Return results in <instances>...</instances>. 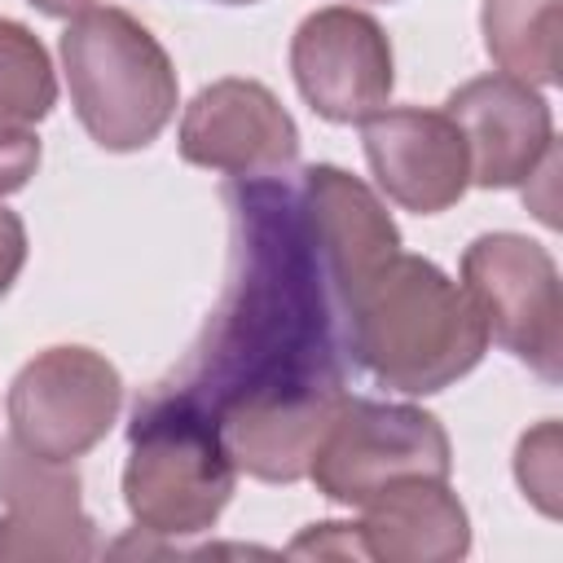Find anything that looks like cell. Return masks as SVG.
Masks as SVG:
<instances>
[{
    "label": "cell",
    "mask_w": 563,
    "mask_h": 563,
    "mask_svg": "<svg viewBox=\"0 0 563 563\" xmlns=\"http://www.w3.org/2000/svg\"><path fill=\"white\" fill-rule=\"evenodd\" d=\"M229 277L207 330L158 391L211 422L260 405L343 400V312L312 246L299 185L229 180Z\"/></svg>",
    "instance_id": "6da1fadb"
},
{
    "label": "cell",
    "mask_w": 563,
    "mask_h": 563,
    "mask_svg": "<svg viewBox=\"0 0 563 563\" xmlns=\"http://www.w3.org/2000/svg\"><path fill=\"white\" fill-rule=\"evenodd\" d=\"M343 352L378 387L435 396L488 352V325L435 260L396 251L343 299Z\"/></svg>",
    "instance_id": "7a4b0ae2"
},
{
    "label": "cell",
    "mask_w": 563,
    "mask_h": 563,
    "mask_svg": "<svg viewBox=\"0 0 563 563\" xmlns=\"http://www.w3.org/2000/svg\"><path fill=\"white\" fill-rule=\"evenodd\" d=\"M62 70L84 132L110 154L158 141L180 101L167 48L145 22L114 4H92L70 18L62 31Z\"/></svg>",
    "instance_id": "3957f363"
},
{
    "label": "cell",
    "mask_w": 563,
    "mask_h": 563,
    "mask_svg": "<svg viewBox=\"0 0 563 563\" xmlns=\"http://www.w3.org/2000/svg\"><path fill=\"white\" fill-rule=\"evenodd\" d=\"M238 471L220 444V431L194 405L150 387L128 427L123 506L150 537L211 532L233 497Z\"/></svg>",
    "instance_id": "277c9868"
},
{
    "label": "cell",
    "mask_w": 563,
    "mask_h": 563,
    "mask_svg": "<svg viewBox=\"0 0 563 563\" xmlns=\"http://www.w3.org/2000/svg\"><path fill=\"white\" fill-rule=\"evenodd\" d=\"M453 444L435 413L418 405L347 396L312 453L308 479L339 506H365L400 479H449Z\"/></svg>",
    "instance_id": "5b68a950"
},
{
    "label": "cell",
    "mask_w": 563,
    "mask_h": 563,
    "mask_svg": "<svg viewBox=\"0 0 563 563\" xmlns=\"http://www.w3.org/2000/svg\"><path fill=\"white\" fill-rule=\"evenodd\" d=\"M462 286L475 299L488 339L545 383L563 378V290L554 255L510 229L479 233L462 251Z\"/></svg>",
    "instance_id": "8992f818"
},
{
    "label": "cell",
    "mask_w": 563,
    "mask_h": 563,
    "mask_svg": "<svg viewBox=\"0 0 563 563\" xmlns=\"http://www.w3.org/2000/svg\"><path fill=\"white\" fill-rule=\"evenodd\" d=\"M4 409L9 435L26 453L75 462L110 435L123 409V378L101 352L84 343H57L18 369Z\"/></svg>",
    "instance_id": "52a82bcc"
},
{
    "label": "cell",
    "mask_w": 563,
    "mask_h": 563,
    "mask_svg": "<svg viewBox=\"0 0 563 563\" xmlns=\"http://www.w3.org/2000/svg\"><path fill=\"white\" fill-rule=\"evenodd\" d=\"M290 75L325 123H365L396 88L391 40L365 9L325 4L290 35Z\"/></svg>",
    "instance_id": "ba28073f"
},
{
    "label": "cell",
    "mask_w": 563,
    "mask_h": 563,
    "mask_svg": "<svg viewBox=\"0 0 563 563\" xmlns=\"http://www.w3.org/2000/svg\"><path fill=\"white\" fill-rule=\"evenodd\" d=\"M180 158L233 180L277 176L299 158L290 110L260 79H216L180 114Z\"/></svg>",
    "instance_id": "9c48e42d"
},
{
    "label": "cell",
    "mask_w": 563,
    "mask_h": 563,
    "mask_svg": "<svg viewBox=\"0 0 563 563\" xmlns=\"http://www.w3.org/2000/svg\"><path fill=\"white\" fill-rule=\"evenodd\" d=\"M444 114L457 123L471 154V185L515 189L537 176L554 150V114L541 88L510 75H475L449 92Z\"/></svg>",
    "instance_id": "30bf717a"
},
{
    "label": "cell",
    "mask_w": 563,
    "mask_h": 563,
    "mask_svg": "<svg viewBox=\"0 0 563 563\" xmlns=\"http://www.w3.org/2000/svg\"><path fill=\"white\" fill-rule=\"evenodd\" d=\"M361 141L378 189L413 216H440L471 189V154L444 110L383 106L361 123Z\"/></svg>",
    "instance_id": "8fae6325"
},
{
    "label": "cell",
    "mask_w": 563,
    "mask_h": 563,
    "mask_svg": "<svg viewBox=\"0 0 563 563\" xmlns=\"http://www.w3.org/2000/svg\"><path fill=\"white\" fill-rule=\"evenodd\" d=\"M75 462L26 453L13 435L0 440V559L66 563L97 554V528L84 510Z\"/></svg>",
    "instance_id": "7c38bea8"
},
{
    "label": "cell",
    "mask_w": 563,
    "mask_h": 563,
    "mask_svg": "<svg viewBox=\"0 0 563 563\" xmlns=\"http://www.w3.org/2000/svg\"><path fill=\"white\" fill-rule=\"evenodd\" d=\"M299 202H303V220L312 233V246L321 255V268L334 286L339 312L343 299L383 264L400 251V229L387 216V207L378 202V194L334 167V163H312L299 176Z\"/></svg>",
    "instance_id": "4fadbf2b"
},
{
    "label": "cell",
    "mask_w": 563,
    "mask_h": 563,
    "mask_svg": "<svg viewBox=\"0 0 563 563\" xmlns=\"http://www.w3.org/2000/svg\"><path fill=\"white\" fill-rule=\"evenodd\" d=\"M356 523L365 559L383 563H453L471 550V515L449 479H400L374 493Z\"/></svg>",
    "instance_id": "5bb4252c"
},
{
    "label": "cell",
    "mask_w": 563,
    "mask_h": 563,
    "mask_svg": "<svg viewBox=\"0 0 563 563\" xmlns=\"http://www.w3.org/2000/svg\"><path fill=\"white\" fill-rule=\"evenodd\" d=\"M484 48L501 75L532 88L559 84L563 48V0H484L479 9Z\"/></svg>",
    "instance_id": "9a60e30c"
},
{
    "label": "cell",
    "mask_w": 563,
    "mask_h": 563,
    "mask_svg": "<svg viewBox=\"0 0 563 563\" xmlns=\"http://www.w3.org/2000/svg\"><path fill=\"white\" fill-rule=\"evenodd\" d=\"M57 106V75L40 35L13 18H0V119L40 123Z\"/></svg>",
    "instance_id": "2e32d148"
},
{
    "label": "cell",
    "mask_w": 563,
    "mask_h": 563,
    "mask_svg": "<svg viewBox=\"0 0 563 563\" xmlns=\"http://www.w3.org/2000/svg\"><path fill=\"white\" fill-rule=\"evenodd\" d=\"M515 479H519L523 497L545 519H559V484H563V471H559V422L554 418H545L541 427H532V431L519 435Z\"/></svg>",
    "instance_id": "e0dca14e"
},
{
    "label": "cell",
    "mask_w": 563,
    "mask_h": 563,
    "mask_svg": "<svg viewBox=\"0 0 563 563\" xmlns=\"http://www.w3.org/2000/svg\"><path fill=\"white\" fill-rule=\"evenodd\" d=\"M35 167H40V136L31 132V123L0 119V198L26 189Z\"/></svg>",
    "instance_id": "ac0fdd59"
},
{
    "label": "cell",
    "mask_w": 563,
    "mask_h": 563,
    "mask_svg": "<svg viewBox=\"0 0 563 563\" xmlns=\"http://www.w3.org/2000/svg\"><path fill=\"white\" fill-rule=\"evenodd\" d=\"M286 554H317V559H365L356 523H312L303 528Z\"/></svg>",
    "instance_id": "d6986e66"
},
{
    "label": "cell",
    "mask_w": 563,
    "mask_h": 563,
    "mask_svg": "<svg viewBox=\"0 0 563 563\" xmlns=\"http://www.w3.org/2000/svg\"><path fill=\"white\" fill-rule=\"evenodd\" d=\"M22 264H26V224H22L18 211L0 207V299L18 282Z\"/></svg>",
    "instance_id": "ffe728a7"
},
{
    "label": "cell",
    "mask_w": 563,
    "mask_h": 563,
    "mask_svg": "<svg viewBox=\"0 0 563 563\" xmlns=\"http://www.w3.org/2000/svg\"><path fill=\"white\" fill-rule=\"evenodd\" d=\"M26 4H35L44 18H75V13L92 9V0H26Z\"/></svg>",
    "instance_id": "44dd1931"
},
{
    "label": "cell",
    "mask_w": 563,
    "mask_h": 563,
    "mask_svg": "<svg viewBox=\"0 0 563 563\" xmlns=\"http://www.w3.org/2000/svg\"><path fill=\"white\" fill-rule=\"evenodd\" d=\"M220 4H255V0H220Z\"/></svg>",
    "instance_id": "7402d4cb"
},
{
    "label": "cell",
    "mask_w": 563,
    "mask_h": 563,
    "mask_svg": "<svg viewBox=\"0 0 563 563\" xmlns=\"http://www.w3.org/2000/svg\"><path fill=\"white\" fill-rule=\"evenodd\" d=\"M365 4H391V0H365Z\"/></svg>",
    "instance_id": "603a6c76"
}]
</instances>
